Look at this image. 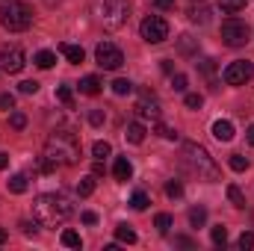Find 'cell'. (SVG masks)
Masks as SVG:
<instances>
[{"label": "cell", "instance_id": "obj_39", "mask_svg": "<svg viewBox=\"0 0 254 251\" xmlns=\"http://www.w3.org/2000/svg\"><path fill=\"white\" fill-rule=\"evenodd\" d=\"M237 246H240L243 251H246V249H254V234H252V231H246V234L240 237V243H237Z\"/></svg>", "mask_w": 254, "mask_h": 251}, {"label": "cell", "instance_id": "obj_7", "mask_svg": "<svg viewBox=\"0 0 254 251\" xmlns=\"http://www.w3.org/2000/svg\"><path fill=\"white\" fill-rule=\"evenodd\" d=\"M139 33H142V39H145L148 45H160V42L169 39V21L160 18V15H148V18L139 24Z\"/></svg>", "mask_w": 254, "mask_h": 251}, {"label": "cell", "instance_id": "obj_47", "mask_svg": "<svg viewBox=\"0 0 254 251\" xmlns=\"http://www.w3.org/2000/svg\"><path fill=\"white\" fill-rule=\"evenodd\" d=\"M6 166H9V154H0V172H3Z\"/></svg>", "mask_w": 254, "mask_h": 251}, {"label": "cell", "instance_id": "obj_35", "mask_svg": "<svg viewBox=\"0 0 254 251\" xmlns=\"http://www.w3.org/2000/svg\"><path fill=\"white\" fill-rule=\"evenodd\" d=\"M9 125L15 127V130H24V127H27V116H24V113H12V116H9Z\"/></svg>", "mask_w": 254, "mask_h": 251}, {"label": "cell", "instance_id": "obj_34", "mask_svg": "<svg viewBox=\"0 0 254 251\" xmlns=\"http://www.w3.org/2000/svg\"><path fill=\"white\" fill-rule=\"evenodd\" d=\"M231 169H234V172H246V169H249V160H246L243 154H234V157H231Z\"/></svg>", "mask_w": 254, "mask_h": 251}, {"label": "cell", "instance_id": "obj_3", "mask_svg": "<svg viewBox=\"0 0 254 251\" xmlns=\"http://www.w3.org/2000/svg\"><path fill=\"white\" fill-rule=\"evenodd\" d=\"M181 157H184V166L190 169L198 181H219V166L216 160L210 157V151L198 142H184L181 145Z\"/></svg>", "mask_w": 254, "mask_h": 251}, {"label": "cell", "instance_id": "obj_25", "mask_svg": "<svg viewBox=\"0 0 254 251\" xmlns=\"http://www.w3.org/2000/svg\"><path fill=\"white\" fill-rule=\"evenodd\" d=\"M190 21H195V24H207L210 21V9H204V6H195L190 12Z\"/></svg>", "mask_w": 254, "mask_h": 251}, {"label": "cell", "instance_id": "obj_40", "mask_svg": "<svg viewBox=\"0 0 254 251\" xmlns=\"http://www.w3.org/2000/svg\"><path fill=\"white\" fill-rule=\"evenodd\" d=\"M181 51H184V54H192V51H195V42H192V36H181Z\"/></svg>", "mask_w": 254, "mask_h": 251}, {"label": "cell", "instance_id": "obj_50", "mask_svg": "<svg viewBox=\"0 0 254 251\" xmlns=\"http://www.w3.org/2000/svg\"><path fill=\"white\" fill-rule=\"evenodd\" d=\"M0 243H6V231H0Z\"/></svg>", "mask_w": 254, "mask_h": 251}, {"label": "cell", "instance_id": "obj_44", "mask_svg": "<svg viewBox=\"0 0 254 251\" xmlns=\"http://www.w3.org/2000/svg\"><path fill=\"white\" fill-rule=\"evenodd\" d=\"M83 222H86V225H95V222H98V216H95L92 210H86V213H83Z\"/></svg>", "mask_w": 254, "mask_h": 251}, {"label": "cell", "instance_id": "obj_17", "mask_svg": "<svg viewBox=\"0 0 254 251\" xmlns=\"http://www.w3.org/2000/svg\"><path fill=\"white\" fill-rule=\"evenodd\" d=\"M80 92L83 95H98L101 92V80L98 77H83L80 80Z\"/></svg>", "mask_w": 254, "mask_h": 251}, {"label": "cell", "instance_id": "obj_29", "mask_svg": "<svg viewBox=\"0 0 254 251\" xmlns=\"http://www.w3.org/2000/svg\"><path fill=\"white\" fill-rule=\"evenodd\" d=\"M92 154H95L98 160H104V157L113 154V148H110V142H95V145H92Z\"/></svg>", "mask_w": 254, "mask_h": 251}, {"label": "cell", "instance_id": "obj_24", "mask_svg": "<svg viewBox=\"0 0 254 251\" xmlns=\"http://www.w3.org/2000/svg\"><path fill=\"white\" fill-rule=\"evenodd\" d=\"M92 192H95V178H83V181L77 184V195H80V198H89Z\"/></svg>", "mask_w": 254, "mask_h": 251}, {"label": "cell", "instance_id": "obj_33", "mask_svg": "<svg viewBox=\"0 0 254 251\" xmlns=\"http://www.w3.org/2000/svg\"><path fill=\"white\" fill-rule=\"evenodd\" d=\"M57 98L63 101L65 107H71V104H74V92H71V86H60V89H57Z\"/></svg>", "mask_w": 254, "mask_h": 251}, {"label": "cell", "instance_id": "obj_12", "mask_svg": "<svg viewBox=\"0 0 254 251\" xmlns=\"http://www.w3.org/2000/svg\"><path fill=\"white\" fill-rule=\"evenodd\" d=\"M60 54H63V57H65L71 65H80L83 60H86L83 48H80V45H68V42H65V45H60Z\"/></svg>", "mask_w": 254, "mask_h": 251}, {"label": "cell", "instance_id": "obj_51", "mask_svg": "<svg viewBox=\"0 0 254 251\" xmlns=\"http://www.w3.org/2000/svg\"><path fill=\"white\" fill-rule=\"evenodd\" d=\"M45 3H48V6H57V3H60V0H45Z\"/></svg>", "mask_w": 254, "mask_h": 251}, {"label": "cell", "instance_id": "obj_11", "mask_svg": "<svg viewBox=\"0 0 254 251\" xmlns=\"http://www.w3.org/2000/svg\"><path fill=\"white\" fill-rule=\"evenodd\" d=\"M133 113H136L139 119L157 122V119H160V101H157V95H154V92H142L139 101H136V107H133Z\"/></svg>", "mask_w": 254, "mask_h": 251}, {"label": "cell", "instance_id": "obj_27", "mask_svg": "<svg viewBox=\"0 0 254 251\" xmlns=\"http://www.w3.org/2000/svg\"><path fill=\"white\" fill-rule=\"evenodd\" d=\"M154 225H157V231H160V234H169V228H172V216H169V213H157Z\"/></svg>", "mask_w": 254, "mask_h": 251}, {"label": "cell", "instance_id": "obj_21", "mask_svg": "<svg viewBox=\"0 0 254 251\" xmlns=\"http://www.w3.org/2000/svg\"><path fill=\"white\" fill-rule=\"evenodd\" d=\"M63 246L65 249H83V240L77 231H63Z\"/></svg>", "mask_w": 254, "mask_h": 251}, {"label": "cell", "instance_id": "obj_43", "mask_svg": "<svg viewBox=\"0 0 254 251\" xmlns=\"http://www.w3.org/2000/svg\"><path fill=\"white\" fill-rule=\"evenodd\" d=\"M18 228H21V231H24L27 237H36V222H21Z\"/></svg>", "mask_w": 254, "mask_h": 251}, {"label": "cell", "instance_id": "obj_45", "mask_svg": "<svg viewBox=\"0 0 254 251\" xmlns=\"http://www.w3.org/2000/svg\"><path fill=\"white\" fill-rule=\"evenodd\" d=\"M154 6H157V9H172L175 0H154Z\"/></svg>", "mask_w": 254, "mask_h": 251}, {"label": "cell", "instance_id": "obj_19", "mask_svg": "<svg viewBox=\"0 0 254 251\" xmlns=\"http://www.w3.org/2000/svg\"><path fill=\"white\" fill-rule=\"evenodd\" d=\"M54 63H57V54H54V51H39V54H36V65H39V68L48 71V68H54Z\"/></svg>", "mask_w": 254, "mask_h": 251}, {"label": "cell", "instance_id": "obj_13", "mask_svg": "<svg viewBox=\"0 0 254 251\" xmlns=\"http://www.w3.org/2000/svg\"><path fill=\"white\" fill-rule=\"evenodd\" d=\"M213 136H216L219 142H231V139H234V125H231L228 119H219V122L213 125Z\"/></svg>", "mask_w": 254, "mask_h": 251}, {"label": "cell", "instance_id": "obj_5", "mask_svg": "<svg viewBox=\"0 0 254 251\" xmlns=\"http://www.w3.org/2000/svg\"><path fill=\"white\" fill-rule=\"evenodd\" d=\"M0 24L9 33H24L33 24V12L24 0H3L0 3Z\"/></svg>", "mask_w": 254, "mask_h": 251}, {"label": "cell", "instance_id": "obj_10", "mask_svg": "<svg viewBox=\"0 0 254 251\" xmlns=\"http://www.w3.org/2000/svg\"><path fill=\"white\" fill-rule=\"evenodd\" d=\"M24 65H27V57H24V51H21L18 45L0 48V68H3L6 74H18Z\"/></svg>", "mask_w": 254, "mask_h": 251}, {"label": "cell", "instance_id": "obj_22", "mask_svg": "<svg viewBox=\"0 0 254 251\" xmlns=\"http://www.w3.org/2000/svg\"><path fill=\"white\" fill-rule=\"evenodd\" d=\"M148 204H151V201H148V195H145L142 189H136V192H133V198H130V207L142 213V210H148Z\"/></svg>", "mask_w": 254, "mask_h": 251}, {"label": "cell", "instance_id": "obj_46", "mask_svg": "<svg viewBox=\"0 0 254 251\" xmlns=\"http://www.w3.org/2000/svg\"><path fill=\"white\" fill-rule=\"evenodd\" d=\"M160 68H163L166 74H175V65H172V60H163V63H160Z\"/></svg>", "mask_w": 254, "mask_h": 251}, {"label": "cell", "instance_id": "obj_2", "mask_svg": "<svg viewBox=\"0 0 254 251\" xmlns=\"http://www.w3.org/2000/svg\"><path fill=\"white\" fill-rule=\"evenodd\" d=\"M45 157L54 166H74L80 163V142L71 130H54L45 142Z\"/></svg>", "mask_w": 254, "mask_h": 251}, {"label": "cell", "instance_id": "obj_14", "mask_svg": "<svg viewBox=\"0 0 254 251\" xmlns=\"http://www.w3.org/2000/svg\"><path fill=\"white\" fill-rule=\"evenodd\" d=\"M113 175H116V181H130V178H133V166H130V160H127V157H116Z\"/></svg>", "mask_w": 254, "mask_h": 251}, {"label": "cell", "instance_id": "obj_20", "mask_svg": "<svg viewBox=\"0 0 254 251\" xmlns=\"http://www.w3.org/2000/svg\"><path fill=\"white\" fill-rule=\"evenodd\" d=\"M228 201H231L234 207H240V210H243V207H246V195H243V189L231 184V187H228Z\"/></svg>", "mask_w": 254, "mask_h": 251}, {"label": "cell", "instance_id": "obj_36", "mask_svg": "<svg viewBox=\"0 0 254 251\" xmlns=\"http://www.w3.org/2000/svg\"><path fill=\"white\" fill-rule=\"evenodd\" d=\"M18 89H21V95H36V92H39V83H36V80H24Z\"/></svg>", "mask_w": 254, "mask_h": 251}, {"label": "cell", "instance_id": "obj_4", "mask_svg": "<svg viewBox=\"0 0 254 251\" xmlns=\"http://www.w3.org/2000/svg\"><path fill=\"white\" fill-rule=\"evenodd\" d=\"M92 15L104 30H119L130 15V0H92Z\"/></svg>", "mask_w": 254, "mask_h": 251}, {"label": "cell", "instance_id": "obj_38", "mask_svg": "<svg viewBox=\"0 0 254 251\" xmlns=\"http://www.w3.org/2000/svg\"><path fill=\"white\" fill-rule=\"evenodd\" d=\"M201 104H204V98H201V95H195V92L187 95V107H190V110H201Z\"/></svg>", "mask_w": 254, "mask_h": 251}, {"label": "cell", "instance_id": "obj_30", "mask_svg": "<svg viewBox=\"0 0 254 251\" xmlns=\"http://www.w3.org/2000/svg\"><path fill=\"white\" fill-rule=\"evenodd\" d=\"M246 3H249V0H219V6H222L225 12H240V9H246Z\"/></svg>", "mask_w": 254, "mask_h": 251}, {"label": "cell", "instance_id": "obj_41", "mask_svg": "<svg viewBox=\"0 0 254 251\" xmlns=\"http://www.w3.org/2000/svg\"><path fill=\"white\" fill-rule=\"evenodd\" d=\"M104 119H107V116H104L101 110H92V113H89V122H92L95 127H101V125H104Z\"/></svg>", "mask_w": 254, "mask_h": 251}, {"label": "cell", "instance_id": "obj_18", "mask_svg": "<svg viewBox=\"0 0 254 251\" xmlns=\"http://www.w3.org/2000/svg\"><path fill=\"white\" fill-rule=\"evenodd\" d=\"M116 240H119V243H127V246H133V243H136V231H133L130 225H119V228H116Z\"/></svg>", "mask_w": 254, "mask_h": 251}, {"label": "cell", "instance_id": "obj_48", "mask_svg": "<svg viewBox=\"0 0 254 251\" xmlns=\"http://www.w3.org/2000/svg\"><path fill=\"white\" fill-rule=\"evenodd\" d=\"M175 243H178V246H187V249H190V246H192V240H187V237H178Z\"/></svg>", "mask_w": 254, "mask_h": 251}, {"label": "cell", "instance_id": "obj_31", "mask_svg": "<svg viewBox=\"0 0 254 251\" xmlns=\"http://www.w3.org/2000/svg\"><path fill=\"white\" fill-rule=\"evenodd\" d=\"M187 86H190L187 74H172V89L175 92H187Z\"/></svg>", "mask_w": 254, "mask_h": 251}, {"label": "cell", "instance_id": "obj_6", "mask_svg": "<svg viewBox=\"0 0 254 251\" xmlns=\"http://www.w3.org/2000/svg\"><path fill=\"white\" fill-rule=\"evenodd\" d=\"M249 39H252V30H249L246 21H240V18H228V21L222 24V42H225L228 48H246Z\"/></svg>", "mask_w": 254, "mask_h": 251}, {"label": "cell", "instance_id": "obj_49", "mask_svg": "<svg viewBox=\"0 0 254 251\" xmlns=\"http://www.w3.org/2000/svg\"><path fill=\"white\" fill-rule=\"evenodd\" d=\"M249 142H252V145H254V125L249 127Z\"/></svg>", "mask_w": 254, "mask_h": 251}, {"label": "cell", "instance_id": "obj_15", "mask_svg": "<svg viewBox=\"0 0 254 251\" xmlns=\"http://www.w3.org/2000/svg\"><path fill=\"white\" fill-rule=\"evenodd\" d=\"M127 142L130 145H142L145 142V125H139V122H133V125H127Z\"/></svg>", "mask_w": 254, "mask_h": 251}, {"label": "cell", "instance_id": "obj_16", "mask_svg": "<svg viewBox=\"0 0 254 251\" xmlns=\"http://www.w3.org/2000/svg\"><path fill=\"white\" fill-rule=\"evenodd\" d=\"M6 189H9L12 195H21V192H27V175H12V178L6 181Z\"/></svg>", "mask_w": 254, "mask_h": 251}, {"label": "cell", "instance_id": "obj_42", "mask_svg": "<svg viewBox=\"0 0 254 251\" xmlns=\"http://www.w3.org/2000/svg\"><path fill=\"white\" fill-rule=\"evenodd\" d=\"M0 110H15V98L12 95H0Z\"/></svg>", "mask_w": 254, "mask_h": 251}, {"label": "cell", "instance_id": "obj_26", "mask_svg": "<svg viewBox=\"0 0 254 251\" xmlns=\"http://www.w3.org/2000/svg\"><path fill=\"white\" fill-rule=\"evenodd\" d=\"M154 130L163 136V139H169V142H178V130H172V127H166V125H160V119L154 122Z\"/></svg>", "mask_w": 254, "mask_h": 251}, {"label": "cell", "instance_id": "obj_23", "mask_svg": "<svg viewBox=\"0 0 254 251\" xmlns=\"http://www.w3.org/2000/svg\"><path fill=\"white\" fill-rule=\"evenodd\" d=\"M204 222H207V210H204V207H192L190 210V225L192 228H201Z\"/></svg>", "mask_w": 254, "mask_h": 251}, {"label": "cell", "instance_id": "obj_8", "mask_svg": "<svg viewBox=\"0 0 254 251\" xmlns=\"http://www.w3.org/2000/svg\"><path fill=\"white\" fill-rule=\"evenodd\" d=\"M252 77H254V63H249V60H237L222 71V80L228 86H246Z\"/></svg>", "mask_w": 254, "mask_h": 251}, {"label": "cell", "instance_id": "obj_1", "mask_svg": "<svg viewBox=\"0 0 254 251\" xmlns=\"http://www.w3.org/2000/svg\"><path fill=\"white\" fill-rule=\"evenodd\" d=\"M74 207L65 195H57V192H45L33 201V219L39 225H48V228H57V225H65L71 219Z\"/></svg>", "mask_w": 254, "mask_h": 251}, {"label": "cell", "instance_id": "obj_9", "mask_svg": "<svg viewBox=\"0 0 254 251\" xmlns=\"http://www.w3.org/2000/svg\"><path fill=\"white\" fill-rule=\"evenodd\" d=\"M95 60H98L101 68L116 71V68H122V63H125V54H122L113 42H101V45L95 48Z\"/></svg>", "mask_w": 254, "mask_h": 251}, {"label": "cell", "instance_id": "obj_32", "mask_svg": "<svg viewBox=\"0 0 254 251\" xmlns=\"http://www.w3.org/2000/svg\"><path fill=\"white\" fill-rule=\"evenodd\" d=\"M213 243H216V246H225V243H228V228H225V225H216V228H213Z\"/></svg>", "mask_w": 254, "mask_h": 251}, {"label": "cell", "instance_id": "obj_37", "mask_svg": "<svg viewBox=\"0 0 254 251\" xmlns=\"http://www.w3.org/2000/svg\"><path fill=\"white\" fill-rule=\"evenodd\" d=\"M166 195H169V198H181V195H184V187H181V181H172V184L166 187Z\"/></svg>", "mask_w": 254, "mask_h": 251}, {"label": "cell", "instance_id": "obj_28", "mask_svg": "<svg viewBox=\"0 0 254 251\" xmlns=\"http://www.w3.org/2000/svg\"><path fill=\"white\" fill-rule=\"evenodd\" d=\"M113 92H116V95H130V92H133V83L125 80V77H119V80L113 83Z\"/></svg>", "mask_w": 254, "mask_h": 251}]
</instances>
